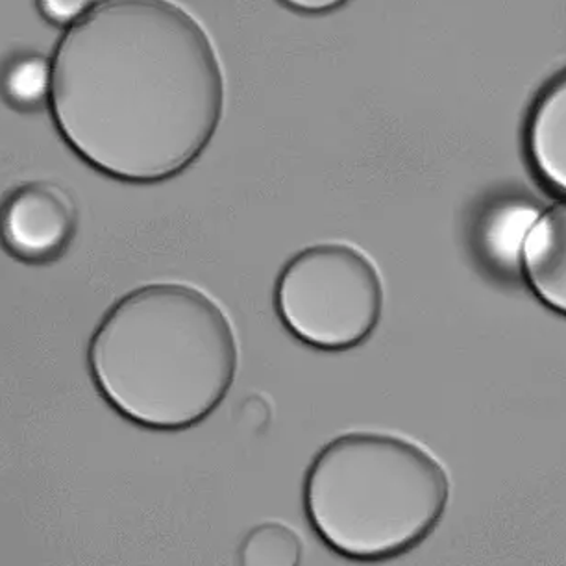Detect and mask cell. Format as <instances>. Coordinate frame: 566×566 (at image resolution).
Listing matches in <instances>:
<instances>
[{
  "label": "cell",
  "mask_w": 566,
  "mask_h": 566,
  "mask_svg": "<svg viewBox=\"0 0 566 566\" xmlns=\"http://www.w3.org/2000/svg\"><path fill=\"white\" fill-rule=\"evenodd\" d=\"M52 117L85 164L115 180L156 184L213 142L224 76L202 24L170 0H98L51 62Z\"/></svg>",
  "instance_id": "1"
},
{
  "label": "cell",
  "mask_w": 566,
  "mask_h": 566,
  "mask_svg": "<svg viewBox=\"0 0 566 566\" xmlns=\"http://www.w3.org/2000/svg\"><path fill=\"white\" fill-rule=\"evenodd\" d=\"M91 378L134 424L205 422L232 389L238 337L222 307L186 283H150L109 307L87 348Z\"/></svg>",
  "instance_id": "2"
},
{
  "label": "cell",
  "mask_w": 566,
  "mask_h": 566,
  "mask_svg": "<svg viewBox=\"0 0 566 566\" xmlns=\"http://www.w3.org/2000/svg\"><path fill=\"white\" fill-rule=\"evenodd\" d=\"M448 500L444 467L417 442L391 433L335 437L304 478L307 521L348 559L408 554L439 526Z\"/></svg>",
  "instance_id": "3"
},
{
  "label": "cell",
  "mask_w": 566,
  "mask_h": 566,
  "mask_svg": "<svg viewBox=\"0 0 566 566\" xmlns=\"http://www.w3.org/2000/svg\"><path fill=\"white\" fill-rule=\"evenodd\" d=\"M380 272L361 250L318 243L277 274L274 310L285 329L317 350L345 352L373 337L384 313Z\"/></svg>",
  "instance_id": "4"
},
{
  "label": "cell",
  "mask_w": 566,
  "mask_h": 566,
  "mask_svg": "<svg viewBox=\"0 0 566 566\" xmlns=\"http://www.w3.org/2000/svg\"><path fill=\"white\" fill-rule=\"evenodd\" d=\"M78 211L52 181L19 186L0 202V244L24 263H51L73 243Z\"/></svg>",
  "instance_id": "5"
},
{
  "label": "cell",
  "mask_w": 566,
  "mask_h": 566,
  "mask_svg": "<svg viewBox=\"0 0 566 566\" xmlns=\"http://www.w3.org/2000/svg\"><path fill=\"white\" fill-rule=\"evenodd\" d=\"M518 254L533 295L566 317V200L554 202L535 217L522 238Z\"/></svg>",
  "instance_id": "6"
},
{
  "label": "cell",
  "mask_w": 566,
  "mask_h": 566,
  "mask_svg": "<svg viewBox=\"0 0 566 566\" xmlns=\"http://www.w3.org/2000/svg\"><path fill=\"white\" fill-rule=\"evenodd\" d=\"M524 145L538 180L566 199V69L555 74L533 101Z\"/></svg>",
  "instance_id": "7"
},
{
  "label": "cell",
  "mask_w": 566,
  "mask_h": 566,
  "mask_svg": "<svg viewBox=\"0 0 566 566\" xmlns=\"http://www.w3.org/2000/svg\"><path fill=\"white\" fill-rule=\"evenodd\" d=\"M0 93L13 108H43L51 97V62L41 54H19L0 73Z\"/></svg>",
  "instance_id": "8"
},
{
  "label": "cell",
  "mask_w": 566,
  "mask_h": 566,
  "mask_svg": "<svg viewBox=\"0 0 566 566\" xmlns=\"http://www.w3.org/2000/svg\"><path fill=\"white\" fill-rule=\"evenodd\" d=\"M239 557L241 566H301V537L285 524L265 522L250 530Z\"/></svg>",
  "instance_id": "9"
},
{
  "label": "cell",
  "mask_w": 566,
  "mask_h": 566,
  "mask_svg": "<svg viewBox=\"0 0 566 566\" xmlns=\"http://www.w3.org/2000/svg\"><path fill=\"white\" fill-rule=\"evenodd\" d=\"M93 7L91 0H38L43 18L60 27H71Z\"/></svg>",
  "instance_id": "10"
},
{
  "label": "cell",
  "mask_w": 566,
  "mask_h": 566,
  "mask_svg": "<svg viewBox=\"0 0 566 566\" xmlns=\"http://www.w3.org/2000/svg\"><path fill=\"white\" fill-rule=\"evenodd\" d=\"M283 7L302 13H326L339 10L350 0H277Z\"/></svg>",
  "instance_id": "11"
}]
</instances>
